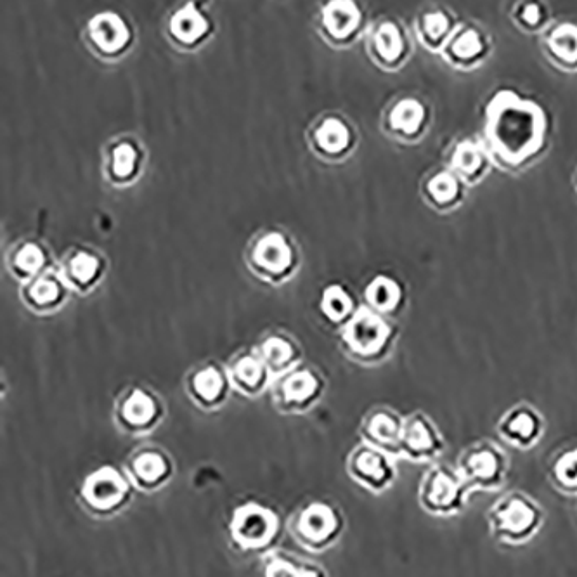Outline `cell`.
<instances>
[{"label": "cell", "instance_id": "ab89813d", "mask_svg": "<svg viewBox=\"0 0 577 577\" xmlns=\"http://www.w3.org/2000/svg\"><path fill=\"white\" fill-rule=\"evenodd\" d=\"M572 184H574V189L577 191V169L574 170V176H572Z\"/></svg>", "mask_w": 577, "mask_h": 577}, {"label": "cell", "instance_id": "44dd1931", "mask_svg": "<svg viewBox=\"0 0 577 577\" xmlns=\"http://www.w3.org/2000/svg\"><path fill=\"white\" fill-rule=\"evenodd\" d=\"M127 474L132 484L151 493L162 489L174 475V463L169 454L156 446L137 449L127 461Z\"/></svg>", "mask_w": 577, "mask_h": 577}, {"label": "cell", "instance_id": "2e32d148", "mask_svg": "<svg viewBox=\"0 0 577 577\" xmlns=\"http://www.w3.org/2000/svg\"><path fill=\"white\" fill-rule=\"evenodd\" d=\"M446 165L474 188L484 182L494 169L493 158L482 137H454L446 150Z\"/></svg>", "mask_w": 577, "mask_h": 577}, {"label": "cell", "instance_id": "d6986e66", "mask_svg": "<svg viewBox=\"0 0 577 577\" xmlns=\"http://www.w3.org/2000/svg\"><path fill=\"white\" fill-rule=\"evenodd\" d=\"M446 448L439 428L422 411L404 418L401 437V456L411 461L423 463L434 461L441 456Z\"/></svg>", "mask_w": 577, "mask_h": 577}, {"label": "cell", "instance_id": "5bb4252c", "mask_svg": "<svg viewBox=\"0 0 577 577\" xmlns=\"http://www.w3.org/2000/svg\"><path fill=\"white\" fill-rule=\"evenodd\" d=\"M163 404L151 390L130 387L115 404V422L125 434L144 435L162 422Z\"/></svg>", "mask_w": 577, "mask_h": 577}, {"label": "cell", "instance_id": "7a4b0ae2", "mask_svg": "<svg viewBox=\"0 0 577 577\" xmlns=\"http://www.w3.org/2000/svg\"><path fill=\"white\" fill-rule=\"evenodd\" d=\"M397 328L390 316L368 305H359L340 333V344L352 361L361 364L382 363L396 344Z\"/></svg>", "mask_w": 577, "mask_h": 577}, {"label": "cell", "instance_id": "4dcf8cb0", "mask_svg": "<svg viewBox=\"0 0 577 577\" xmlns=\"http://www.w3.org/2000/svg\"><path fill=\"white\" fill-rule=\"evenodd\" d=\"M510 21L519 32L539 37L555 18L548 0H515L510 9Z\"/></svg>", "mask_w": 577, "mask_h": 577}, {"label": "cell", "instance_id": "ffe728a7", "mask_svg": "<svg viewBox=\"0 0 577 577\" xmlns=\"http://www.w3.org/2000/svg\"><path fill=\"white\" fill-rule=\"evenodd\" d=\"M72 288L66 285L59 269L49 267L44 273L21 283V300L30 311L51 314L66 304Z\"/></svg>", "mask_w": 577, "mask_h": 577}, {"label": "cell", "instance_id": "3957f363", "mask_svg": "<svg viewBox=\"0 0 577 577\" xmlns=\"http://www.w3.org/2000/svg\"><path fill=\"white\" fill-rule=\"evenodd\" d=\"M543 510L536 501L524 493H510L496 501L487 522L496 539L506 545H524L538 534L543 526Z\"/></svg>", "mask_w": 577, "mask_h": 577}, {"label": "cell", "instance_id": "8fae6325", "mask_svg": "<svg viewBox=\"0 0 577 577\" xmlns=\"http://www.w3.org/2000/svg\"><path fill=\"white\" fill-rule=\"evenodd\" d=\"M434 124V110L427 99L406 94L390 103L383 115V130L394 141L418 144L425 141Z\"/></svg>", "mask_w": 577, "mask_h": 577}, {"label": "cell", "instance_id": "f546056e", "mask_svg": "<svg viewBox=\"0 0 577 577\" xmlns=\"http://www.w3.org/2000/svg\"><path fill=\"white\" fill-rule=\"evenodd\" d=\"M364 300L380 314L394 316L404 304V286L394 276L378 274L364 288Z\"/></svg>", "mask_w": 577, "mask_h": 577}, {"label": "cell", "instance_id": "4fadbf2b", "mask_svg": "<svg viewBox=\"0 0 577 577\" xmlns=\"http://www.w3.org/2000/svg\"><path fill=\"white\" fill-rule=\"evenodd\" d=\"M370 51L383 70L399 72L411 61L415 44L408 28L401 21L383 18L371 30Z\"/></svg>", "mask_w": 577, "mask_h": 577}, {"label": "cell", "instance_id": "277c9868", "mask_svg": "<svg viewBox=\"0 0 577 577\" xmlns=\"http://www.w3.org/2000/svg\"><path fill=\"white\" fill-rule=\"evenodd\" d=\"M472 493V487L468 486L458 468L439 463L423 474L418 500L423 510L430 515L453 517L467 506Z\"/></svg>", "mask_w": 577, "mask_h": 577}, {"label": "cell", "instance_id": "d6a6232c", "mask_svg": "<svg viewBox=\"0 0 577 577\" xmlns=\"http://www.w3.org/2000/svg\"><path fill=\"white\" fill-rule=\"evenodd\" d=\"M91 39L104 52H118L127 46L130 39L129 26L115 13L94 16L89 25Z\"/></svg>", "mask_w": 577, "mask_h": 577}, {"label": "cell", "instance_id": "9c48e42d", "mask_svg": "<svg viewBox=\"0 0 577 577\" xmlns=\"http://www.w3.org/2000/svg\"><path fill=\"white\" fill-rule=\"evenodd\" d=\"M493 54L494 39L486 26L461 21L439 56L456 72L472 73L486 65Z\"/></svg>", "mask_w": 577, "mask_h": 577}, {"label": "cell", "instance_id": "7c38bea8", "mask_svg": "<svg viewBox=\"0 0 577 577\" xmlns=\"http://www.w3.org/2000/svg\"><path fill=\"white\" fill-rule=\"evenodd\" d=\"M273 399L283 413H305L323 397L326 383L318 371L297 366L273 380Z\"/></svg>", "mask_w": 577, "mask_h": 577}, {"label": "cell", "instance_id": "e575fe53", "mask_svg": "<svg viewBox=\"0 0 577 577\" xmlns=\"http://www.w3.org/2000/svg\"><path fill=\"white\" fill-rule=\"evenodd\" d=\"M321 312L333 325L344 326L359 309L356 297L345 286H326L319 300Z\"/></svg>", "mask_w": 577, "mask_h": 577}, {"label": "cell", "instance_id": "83f0119b", "mask_svg": "<svg viewBox=\"0 0 577 577\" xmlns=\"http://www.w3.org/2000/svg\"><path fill=\"white\" fill-rule=\"evenodd\" d=\"M323 25L337 42H351L361 33L364 25L363 7L357 0H330L323 7Z\"/></svg>", "mask_w": 577, "mask_h": 577}, {"label": "cell", "instance_id": "30bf717a", "mask_svg": "<svg viewBox=\"0 0 577 577\" xmlns=\"http://www.w3.org/2000/svg\"><path fill=\"white\" fill-rule=\"evenodd\" d=\"M456 468L474 493L496 491L508 477V458L493 442L479 441L461 451Z\"/></svg>", "mask_w": 577, "mask_h": 577}, {"label": "cell", "instance_id": "52a82bcc", "mask_svg": "<svg viewBox=\"0 0 577 577\" xmlns=\"http://www.w3.org/2000/svg\"><path fill=\"white\" fill-rule=\"evenodd\" d=\"M278 513L267 506L248 501L238 506L229 522L234 545L243 552H266L279 534Z\"/></svg>", "mask_w": 577, "mask_h": 577}, {"label": "cell", "instance_id": "8992f818", "mask_svg": "<svg viewBox=\"0 0 577 577\" xmlns=\"http://www.w3.org/2000/svg\"><path fill=\"white\" fill-rule=\"evenodd\" d=\"M248 267L257 278L266 283H285L297 273L299 250L292 240L279 231H269L255 238L247 255Z\"/></svg>", "mask_w": 577, "mask_h": 577}, {"label": "cell", "instance_id": "6da1fadb", "mask_svg": "<svg viewBox=\"0 0 577 577\" xmlns=\"http://www.w3.org/2000/svg\"><path fill=\"white\" fill-rule=\"evenodd\" d=\"M480 137L494 167L519 176L534 169L550 153L552 117L536 99L505 87L487 99Z\"/></svg>", "mask_w": 577, "mask_h": 577}, {"label": "cell", "instance_id": "74e56055", "mask_svg": "<svg viewBox=\"0 0 577 577\" xmlns=\"http://www.w3.org/2000/svg\"><path fill=\"white\" fill-rule=\"evenodd\" d=\"M552 480L558 491L577 494V446L558 454L552 465Z\"/></svg>", "mask_w": 577, "mask_h": 577}, {"label": "cell", "instance_id": "cb8c5ba5", "mask_svg": "<svg viewBox=\"0 0 577 577\" xmlns=\"http://www.w3.org/2000/svg\"><path fill=\"white\" fill-rule=\"evenodd\" d=\"M545 430L543 416L539 415L538 409L522 402L506 411L500 423L498 434L503 441L508 442L513 448L529 449L538 444Z\"/></svg>", "mask_w": 577, "mask_h": 577}, {"label": "cell", "instance_id": "1f68e13d", "mask_svg": "<svg viewBox=\"0 0 577 577\" xmlns=\"http://www.w3.org/2000/svg\"><path fill=\"white\" fill-rule=\"evenodd\" d=\"M49 264L51 259L46 248L35 241H25L11 253L7 260V269L20 283H25L47 271L51 267Z\"/></svg>", "mask_w": 577, "mask_h": 577}, {"label": "cell", "instance_id": "5b68a950", "mask_svg": "<svg viewBox=\"0 0 577 577\" xmlns=\"http://www.w3.org/2000/svg\"><path fill=\"white\" fill-rule=\"evenodd\" d=\"M132 480L127 472L104 465L87 475L80 487V503L94 517H113L132 500Z\"/></svg>", "mask_w": 577, "mask_h": 577}, {"label": "cell", "instance_id": "e0dca14e", "mask_svg": "<svg viewBox=\"0 0 577 577\" xmlns=\"http://www.w3.org/2000/svg\"><path fill=\"white\" fill-rule=\"evenodd\" d=\"M467 182L448 165L435 167L420 182V195L437 214H451L467 201Z\"/></svg>", "mask_w": 577, "mask_h": 577}, {"label": "cell", "instance_id": "4316f807", "mask_svg": "<svg viewBox=\"0 0 577 577\" xmlns=\"http://www.w3.org/2000/svg\"><path fill=\"white\" fill-rule=\"evenodd\" d=\"M404 418L389 408H377L364 416L361 437L375 448L394 458L401 456V437Z\"/></svg>", "mask_w": 577, "mask_h": 577}, {"label": "cell", "instance_id": "9a60e30c", "mask_svg": "<svg viewBox=\"0 0 577 577\" xmlns=\"http://www.w3.org/2000/svg\"><path fill=\"white\" fill-rule=\"evenodd\" d=\"M394 460V456L382 449L361 442L349 456L347 470L359 486L371 493H383L396 482L397 467Z\"/></svg>", "mask_w": 577, "mask_h": 577}, {"label": "cell", "instance_id": "8d00e7d4", "mask_svg": "<svg viewBox=\"0 0 577 577\" xmlns=\"http://www.w3.org/2000/svg\"><path fill=\"white\" fill-rule=\"evenodd\" d=\"M266 576L273 577H302V576H325L316 565L305 564L295 560L288 553L271 552L267 555L264 565Z\"/></svg>", "mask_w": 577, "mask_h": 577}, {"label": "cell", "instance_id": "f35d334b", "mask_svg": "<svg viewBox=\"0 0 577 577\" xmlns=\"http://www.w3.org/2000/svg\"><path fill=\"white\" fill-rule=\"evenodd\" d=\"M137 153L130 144L124 143L118 146L113 153V174L118 179H127L136 170Z\"/></svg>", "mask_w": 577, "mask_h": 577}, {"label": "cell", "instance_id": "ac0fdd59", "mask_svg": "<svg viewBox=\"0 0 577 577\" xmlns=\"http://www.w3.org/2000/svg\"><path fill=\"white\" fill-rule=\"evenodd\" d=\"M460 23L451 7L444 6L441 2H428L416 13L413 33L425 51L441 54Z\"/></svg>", "mask_w": 577, "mask_h": 577}, {"label": "cell", "instance_id": "f1b7e54d", "mask_svg": "<svg viewBox=\"0 0 577 577\" xmlns=\"http://www.w3.org/2000/svg\"><path fill=\"white\" fill-rule=\"evenodd\" d=\"M262 359L266 361L267 368L273 375V380L283 377L288 371L297 368L302 359L300 347L290 335L286 333H269L259 347H257Z\"/></svg>", "mask_w": 577, "mask_h": 577}, {"label": "cell", "instance_id": "484cf974", "mask_svg": "<svg viewBox=\"0 0 577 577\" xmlns=\"http://www.w3.org/2000/svg\"><path fill=\"white\" fill-rule=\"evenodd\" d=\"M58 269L65 278L66 285L72 288V292L85 295L103 281L106 274V260L94 250L77 248L66 255Z\"/></svg>", "mask_w": 577, "mask_h": 577}, {"label": "cell", "instance_id": "7402d4cb", "mask_svg": "<svg viewBox=\"0 0 577 577\" xmlns=\"http://www.w3.org/2000/svg\"><path fill=\"white\" fill-rule=\"evenodd\" d=\"M539 47L555 70L569 75L577 73V21H553L539 35Z\"/></svg>", "mask_w": 577, "mask_h": 577}, {"label": "cell", "instance_id": "d590c367", "mask_svg": "<svg viewBox=\"0 0 577 577\" xmlns=\"http://www.w3.org/2000/svg\"><path fill=\"white\" fill-rule=\"evenodd\" d=\"M170 30L177 40H181L184 44H193L207 33L208 21L196 9L195 4H188L174 14V18L170 21Z\"/></svg>", "mask_w": 577, "mask_h": 577}, {"label": "cell", "instance_id": "ba28073f", "mask_svg": "<svg viewBox=\"0 0 577 577\" xmlns=\"http://www.w3.org/2000/svg\"><path fill=\"white\" fill-rule=\"evenodd\" d=\"M342 531L344 517L328 501H311L293 517V538L311 552H323L335 545Z\"/></svg>", "mask_w": 577, "mask_h": 577}, {"label": "cell", "instance_id": "836d02e7", "mask_svg": "<svg viewBox=\"0 0 577 577\" xmlns=\"http://www.w3.org/2000/svg\"><path fill=\"white\" fill-rule=\"evenodd\" d=\"M316 143L331 156H344L356 144L354 130L342 118H326L316 130Z\"/></svg>", "mask_w": 577, "mask_h": 577}, {"label": "cell", "instance_id": "603a6c76", "mask_svg": "<svg viewBox=\"0 0 577 577\" xmlns=\"http://www.w3.org/2000/svg\"><path fill=\"white\" fill-rule=\"evenodd\" d=\"M231 389L233 387L226 368L215 363L203 364L186 378L188 396L203 409L221 408Z\"/></svg>", "mask_w": 577, "mask_h": 577}, {"label": "cell", "instance_id": "d4e9b609", "mask_svg": "<svg viewBox=\"0 0 577 577\" xmlns=\"http://www.w3.org/2000/svg\"><path fill=\"white\" fill-rule=\"evenodd\" d=\"M231 387L240 394L257 397L273 385V375L259 351L240 352L226 366Z\"/></svg>", "mask_w": 577, "mask_h": 577}]
</instances>
